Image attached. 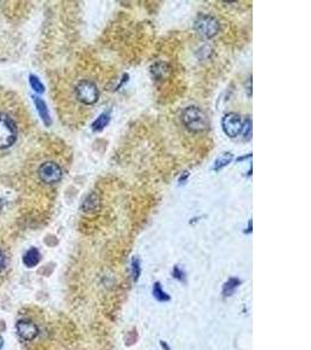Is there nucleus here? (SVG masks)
<instances>
[{"label":"nucleus","mask_w":311,"mask_h":350,"mask_svg":"<svg viewBox=\"0 0 311 350\" xmlns=\"http://www.w3.org/2000/svg\"><path fill=\"white\" fill-rule=\"evenodd\" d=\"M181 122L184 128L191 133H203L210 128L208 114L196 105H190L182 111Z\"/></svg>","instance_id":"obj_1"},{"label":"nucleus","mask_w":311,"mask_h":350,"mask_svg":"<svg viewBox=\"0 0 311 350\" xmlns=\"http://www.w3.org/2000/svg\"><path fill=\"white\" fill-rule=\"evenodd\" d=\"M194 30L204 40H211L220 32V22L212 14L202 13L194 21Z\"/></svg>","instance_id":"obj_2"},{"label":"nucleus","mask_w":311,"mask_h":350,"mask_svg":"<svg viewBox=\"0 0 311 350\" xmlns=\"http://www.w3.org/2000/svg\"><path fill=\"white\" fill-rule=\"evenodd\" d=\"M76 98L84 105H93L99 100V89L91 80H82L75 86Z\"/></svg>","instance_id":"obj_3"},{"label":"nucleus","mask_w":311,"mask_h":350,"mask_svg":"<svg viewBox=\"0 0 311 350\" xmlns=\"http://www.w3.org/2000/svg\"><path fill=\"white\" fill-rule=\"evenodd\" d=\"M16 140V126L8 116L0 114V148L12 146Z\"/></svg>","instance_id":"obj_4"},{"label":"nucleus","mask_w":311,"mask_h":350,"mask_svg":"<svg viewBox=\"0 0 311 350\" xmlns=\"http://www.w3.org/2000/svg\"><path fill=\"white\" fill-rule=\"evenodd\" d=\"M244 128V119L237 112H227L222 118V130L229 138L241 136Z\"/></svg>","instance_id":"obj_5"},{"label":"nucleus","mask_w":311,"mask_h":350,"mask_svg":"<svg viewBox=\"0 0 311 350\" xmlns=\"http://www.w3.org/2000/svg\"><path fill=\"white\" fill-rule=\"evenodd\" d=\"M37 174L42 182L47 184H55L61 181L63 172L59 164L54 161H45L38 167Z\"/></svg>","instance_id":"obj_6"},{"label":"nucleus","mask_w":311,"mask_h":350,"mask_svg":"<svg viewBox=\"0 0 311 350\" xmlns=\"http://www.w3.org/2000/svg\"><path fill=\"white\" fill-rule=\"evenodd\" d=\"M17 335L24 341H33L38 335L37 326L29 320H20L16 324Z\"/></svg>","instance_id":"obj_7"},{"label":"nucleus","mask_w":311,"mask_h":350,"mask_svg":"<svg viewBox=\"0 0 311 350\" xmlns=\"http://www.w3.org/2000/svg\"><path fill=\"white\" fill-rule=\"evenodd\" d=\"M171 74V66L167 62L157 61L150 66V75L156 82H162L169 78Z\"/></svg>","instance_id":"obj_8"},{"label":"nucleus","mask_w":311,"mask_h":350,"mask_svg":"<svg viewBox=\"0 0 311 350\" xmlns=\"http://www.w3.org/2000/svg\"><path fill=\"white\" fill-rule=\"evenodd\" d=\"M101 208V198L97 192H91L82 202V210L85 214H96Z\"/></svg>","instance_id":"obj_9"},{"label":"nucleus","mask_w":311,"mask_h":350,"mask_svg":"<svg viewBox=\"0 0 311 350\" xmlns=\"http://www.w3.org/2000/svg\"><path fill=\"white\" fill-rule=\"evenodd\" d=\"M33 100H34L35 106H36L37 114L41 117L43 124L45 126H50L51 125V118H50V114H49V110H48L47 104H45V102L42 100V98L36 97V96H33Z\"/></svg>","instance_id":"obj_10"},{"label":"nucleus","mask_w":311,"mask_h":350,"mask_svg":"<svg viewBox=\"0 0 311 350\" xmlns=\"http://www.w3.org/2000/svg\"><path fill=\"white\" fill-rule=\"evenodd\" d=\"M41 260V254L36 248H31L24 254L22 262L27 268H35Z\"/></svg>","instance_id":"obj_11"},{"label":"nucleus","mask_w":311,"mask_h":350,"mask_svg":"<svg viewBox=\"0 0 311 350\" xmlns=\"http://www.w3.org/2000/svg\"><path fill=\"white\" fill-rule=\"evenodd\" d=\"M111 122V114L110 112H103L98 116L97 119H94V122L91 124V128L93 132H101L106 126L110 124Z\"/></svg>","instance_id":"obj_12"},{"label":"nucleus","mask_w":311,"mask_h":350,"mask_svg":"<svg viewBox=\"0 0 311 350\" xmlns=\"http://www.w3.org/2000/svg\"><path fill=\"white\" fill-rule=\"evenodd\" d=\"M233 159H234V156H233V154L231 153V152L223 153L222 156H219L216 159L215 164H213L212 170H216V172L222 170L223 168H225L226 166H229V164L233 161Z\"/></svg>","instance_id":"obj_13"},{"label":"nucleus","mask_w":311,"mask_h":350,"mask_svg":"<svg viewBox=\"0 0 311 350\" xmlns=\"http://www.w3.org/2000/svg\"><path fill=\"white\" fill-rule=\"evenodd\" d=\"M241 282L238 278H230L227 282L224 284L223 286V296H233L236 290L239 287Z\"/></svg>","instance_id":"obj_14"},{"label":"nucleus","mask_w":311,"mask_h":350,"mask_svg":"<svg viewBox=\"0 0 311 350\" xmlns=\"http://www.w3.org/2000/svg\"><path fill=\"white\" fill-rule=\"evenodd\" d=\"M153 296L157 301H160V302H167V301L170 300L169 294H167L166 292H164V290H162V287H161L160 282L154 284Z\"/></svg>","instance_id":"obj_15"},{"label":"nucleus","mask_w":311,"mask_h":350,"mask_svg":"<svg viewBox=\"0 0 311 350\" xmlns=\"http://www.w3.org/2000/svg\"><path fill=\"white\" fill-rule=\"evenodd\" d=\"M252 131H253V122H252V118L246 117L244 119V128H243V132H241V134H243V139L246 140V142L251 140Z\"/></svg>","instance_id":"obj_16"},{"label":"nucleus","mask_w":311,"mask_h":350,"mask_svg":"<svg viewBox=\"0 0 311 350\" xmlns=\"http://www.w3.org/2000/svg\"><path fill=\"white\" fill-rule=\"evenodd\" d=\"M131 273L132 279L134 282H138L141 274V265H140V259L138 257H133L131 262Z\"/></svg>","instance_id":"obj_17"},{"label":"nucleus","mask_w":311,"mask_h":350,"mask_svg":"<svg viewBox=\"0 0 311 350\" xmlns=\"http://www.w3.org/2000/svg\"><path fill=\"white\" fill-rule=\"evenodd\" d=\"M29 84L31 86V89L34 91H36L37 94H43L44 92V86L42 84V82L40 80H38V77H36L35 75H30L29 76Z\"/></svg>","instance_id":"obj_18"},{"label":"nucleus","mask_w":311,"mask_h":350,"mask_svg":"<svg viewBox=\"0 0 311 350\" xmlns=\"http://www.w3.org/2000/svg\"><path fill=\"white\" fill-rule=\"evenodd\" d=\"M173 276L175 279L180 280L182 282H185V273L182 271V270L178 268V266H175L173 270Z\"/></svg>","instance_id":"obj_19"},{"label":"nucleus","mask_w":311,"mask_h":350,"mask_svg":"<svg viewBox=\"0 0 311 350\" xmlns=\"http://www.w3.org/2000/svg\"><path fill=\"white\" fill-rule=\"evenodd\" d=\"M189 176H190V173H189V172H183V173L181 174V176L178 178V182H180V184H184L185 182L188 181Z\"/></svg>","instance_id":"obj_20"},{"label":"nucleus","mask_w":311,"mask_h":350,"mask_svg":"<svg viewBox=\"0 0 311 350\" xmlns=\"http://www.w3.org/2000/svg\"><path fill=\"white\" fill-rule=\"evenodd\" d=\"M5 256H3L2 254V251L0 250V272L2 271L3 268H5Z\"/></svg>","instance_id":"obj_21"},{"label":"nucleus","mask_w":311,"mask_h":350,"mask_svg":"<svg viewBox=\"0 0 311 350\" xmlns=\"http://www.w3.org/2000/svg\"><path fill=\"white\" fill-rule=\"evenodd\" d=\"M247 158H252V153L250 154H247V156H240V158H238L237 159V162H240V161H243V160H246Z\"/></svg>","instance_id":"obj_22"},{"label":"nucleus","mask_w":311,"mask_h":350,"mask_svg":"<svg viewBox=\"0 0 311 350\" xmlns=\"http://www.w3.org/2000/svg\"><path fill=\"white\" fill-rule=\"evenodd\" d=\"M245 232H252V220H248V228H247V231H245Z\"/></svg>","instance_id":"obj_23"},{"label":"nucleus","mask_w":311,"mask_h":350,"mask_svg":"<svg viewBox=\"0 0 311 350\" xmlns=\"http://www.w3.org/2000/svg\"><path fill=\"white\" fill-rule=\"evenodd\" d=\"M161 346H164V349H166V350H169V346H167V343H166V342L161 341Z\"/></svg>","instance_id":"obj_24"},{"label":"nucleus","mask_w":311,"mask_h":350,"mask_svg":"<svg viewBox=\"0 0 311 350\" xmlns=\"http://www.w3.org/2000/svg\"><path fill=\"white\" fill-rule=\"evenodd\" d=\"M2 346H3V340H2V338H1V336H0V350H1V348H2Z\"/></svg>","instance_id":"obj_25"},{"label":"nucleus","mask_w":311,"mask_h":350,"mask_svg":"<svg viewBox=\"0 0 311 350\" xmlns=\"http://www.w3.org/2000/svg\"><path fill=\"white\" fill-rule=\"evenodd\" d=\"M1 206H2V201H1V198H0V209H1Z\"/></svg>","instance_id":"obj_26"}]
</instances>
